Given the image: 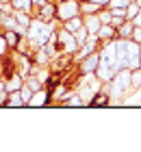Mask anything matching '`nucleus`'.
Masks as SVG:
<instances>
[{
  "label": "nucleus",
  "mask_w": 141,
  "mask_h": 152,
  "mask_svg": "<svg viewBox=\"0 0 141 152\" xmlns=\"http://www.w3.org/2000/svg\"><path fill=\"white\" fill-rule=\"evenodd\" d=\"M135 33H137V35H135L137 39H141V30H135Z\"/></svg>",
  "instance_id": "f257e3e1"
}]
</instances>
